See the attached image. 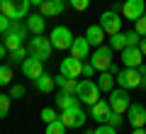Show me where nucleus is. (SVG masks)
Instances as JSON below:
<instances>
[{
  "mask_svg": "<svg viewBox=\"0 0 146 134\" xmlns=\"http://www.w3.org/2000/svg\"><path fill=\"white\" fill-rule=\"evenodd\" d=\"M27 22L25 20H12L10 22V29L3 34V44L7 47V51H15V49L25 47V39H27Z\"/></svg>",
  "mask_w": 146,
  "mask_h": 134,
  "instance_id": "obj_1",
  "label": "nucleus"
},
{
  "mask_svg": "<svg viewBox=\"0 0 146 134\" xmlns=\"http://www.w3.org/2000/svg\"><path fill=\"white\" fill-rule=\"evenodd\" d=\"M27 51H29V56L39 59V61H46V59L51 56V51H54V44H51V39H49V37L34 34L29 41H27Z\"/></svg>",
  "mask_w": 146,
  "mask_h": 134,
  "instance_id": "obj_2",
  "label": "nucleus"
},
{
  "mask_svg": "<svg viewBox=\"0 0 146 134\" xmlns=\"http://www.w3.org/2000/svg\"><path fill=\"white\" fill-rule=\"evenodd\" d=\"M29 7V0H0V12L10 20H25Z\"/></svg>",
  "mask_w": 146,
  "mask_h": 134,
  "instance_id": "obj_3",
  "label": "nucleus"
},
{
  "mask_svg": "<svg viewBox=\"0 0 146 134\" xmlns=\"http://www.w3.org/2000/svg\"><path fill=\"white\" fill-rule=\"evenodd\" d=\"M100 93H102V90H100V85H98L95 81H80V83H78V93H76V98H78L80 103H85V105H90V107H93V105L100 100Z\"/></svg>",
  "mask_w": 146,
  "mask_h": 134,
  "instance_id": "obj_4",
  "label": "nucleus"
},
{
  "mask_svg": "<svg viewBox=\"0 0 146 134\" xmlns=\"http://www.w3.org/2000/svg\"><path fill=\"white\" fill-rule=\"evenodd\" d=\"M110 107H112V112H119L124 115L127 110H129L131 105V98H129V90H124V88H115V90H110Z\"/></svg>",
  "mask_w": 146,
  "mask_h": 134,
  "instance_id": "obj_5",
  "label": "nucleus"
},
{
  "mask_svg": "<svg viewBox=\"0 0 146 134\" xmlns=\"http://www.w3.org/2000/svg\"><path fill=\"white\" fill-rule=\"evenodd\" d=\"M115 78H117V83H119V88H124V90L139 88L141 83H144V76H141L139 68H122Z\"/></svg>",
  "mask_w": 146,
  "mask_h": 134,
  "instance_id": "obj_6",
  "label": "nucleus"
},
{
  "mask_svg": "<svg viewBox=\"0 0 146 134\" xmlns=\"http://www.w3.org/2000/svg\"><path fill=\"white\" fill-rule=\"evenodd\" d=\"M58 119H61L66 127H71V129H80L85 124V112H83V107H71V110H63V112H58Z\"/></svg>",
  "mask_w": 146,
  "mask_h": 134,
  "instance_id": "obj_7",
  "label": "nucleus"
},
{
  "mask_svg": "<svg viewBox=\"0 0 146 134\" xmlns=\"http://www.w3.org/2000/svg\"><path fill=\"white\" fill-rule=\"evenodd\" d=\"M112 51H115V49L110 47H98L95 49V54H93V59H90V63H93L95 66V71H110V66H112Z\"/></svg>",
  "mask_w": 146,
  "mask_h": 134,
  "instance_id": "obj_8",
  "label": "nucleus"
},
{
  "mask_svg": "<svg viewBox=\"0 0 146 134\" xmlns=\"http://www.w3.org/2000/svg\"><path fill=\"white\" fill-rule=\"evenodd\" d=\"M49 39H51V44H54V49H71V44H73V39L76 37L71 34V29L68 27H54V32L49 34Z\"/></svg>",
  "mask_w": 146,
  "mask_h": 134,
  "instance_id": "obj_9",
  "label": "nucleus"
},
{
  "mask_svg": "<svg viewBox=\"0 0 146 134\" xmlns=\"http://www.w3.org/2000/svg\"><path fill=\"white\" fill-rule=\"evenodd\" d=\"M100 27L105 29V34H117V32H122V17L117 15L115 10H107L100 15Z\"/></svg>",
  "mask_w": 146,
  "mask_h": 134,
  "instance_id": "obj_10",
  "label": "nucleus"
},
{
  "mask_svg": "<svg viewBox=\"0 0 146 134\" xmlns=\"http://www.w3.org/2000/svg\"><path fill=\"white\" fill-rule=\"evenodd\" d=\"M146 12V3L144 0H124V5H122V15L124 20H139L141 15Z\"/></svg>",
  "mask_w": 146,
  "mask_h": 134,
  "instance_id": "obj_11",
  "label": "nucleus"
},
{
  "mask_svg": "<svg viewBox=\"0 0 146 134\" xmlns=\"http://www.w3.org/2000/svg\"><path fill=\"white\" fill-rule=\"evenodd\" d=\"M22 73H25V78L36 81V78L44 73V61H39V59H34V56H27L25 61H22Z\"/></svg>",
  "mask_w": 146,
  "mask_h": 134,
  "instance_id": "obj_12",
  "label": "nucleus"
},
{
  "mask_svg": "<svg viewBox=\"0 0 146 134\" xmlns=\"http://www.w3.org/2000/svg\"><path fill=\"white\" fill-rule=\"evenodd\" d=\"M127 119H129L131 127H144L146 124V107L139 103H131L129 110H127Z\"/></svg>",
  "mask_w": 146,
  "mask_h": 134,
  "instance_id": "obj_13",
  "label": "nucleus"
},
{
  "mask_svg": "<svg viewBox=\"0 0 146 134\" xmlns=\"http://www.w3.org/2000/svg\"><path fill=\"white\" fill-rule=\"evenodd\" d=\"M68 51H71V56H73V59L83 61V59H88V54H90V41L85 39V37H76Z\"/></svg>",
  "mask_w": 146,
  "mask_h": 134,
  "instance_id": "obj_14",
  "label": "nucleus"
},
{
  "mask_svg": "<svg viewBox=\"0 0 146 134\" xmlns=\"http://www.w3.org/2000/svg\"><path fill=\"white\" fill-rule=\"evenodd\" d=\"M141 59H144V54H141L139 47H127L124 51H122V63H124L127 68H139Z\"/></svg>",
  "mask_w": 146,
  "mask_h": 134,
  "instance_id": "obj_15",
  "label": "nucleus"
},
{
  "mask_svg": "<svg viewBox=\"0 0 146 134\" xmlns=\"http://www.w3.org/2000/svg\"><path fill=\"white\" fill-rule=\"evenodd\" d=\"M61 73H63V76H68V78L83 76V61H78V59H73V56L63 59V61H61Z\"/></svg>",
  "mask_w": 146,
  "mask_h": 134,
  "instance_id": "obj_16",
  "label": "nucleus"
},
{
  "mask_svg": "<svg viewBox=\"0 0 146 134\" xmlns=\"http://www.w3.org/2000/svg\"><path fill=\"white\" fill-rule=\"evenodd\" d=\"M63 7H66V0H44L39 5V10H42L44 17H56L63 12Z\"/></svg>",
  "mask_w": 146,
  "mask_h": 134,
  "instance_id": "obj_17",
  "label": "nucleus"
},
{
  "mask_svg": "<svg viewBox=\"0 0 146 134\" xmlns=\"http://www.w3.org/2000/svg\"><path fill=\"white\" fill-rule=\"evenodd\" d=\"M90 112H93V119H98V122L102 124V122H107V115L112 112V107H110L107 100H98V103L90 107Z\"/></svg>",
  "mask_w": 146,
  "mask_h": 134,
  "instance_id": "obj_18",
  "label": "nucleus"
},
{
  "mask_svg": "<svg viewBox=\"0 0 146 134\" xmlns=\"http://www.w3.org/2000/svg\"><path fill=\"white\" fill-rule=\"evenodd\" d=\"M54 81H56V85L61 88L63 93H71V95L78 93V83H80L78 78H68V76H63V73H61V76H56Z\"/></svg>",
  "mask_w": 146,
  "mask_h": 134,
  "instance_id": "obj_19",
  "label": "nucleus"
},
{
  "mask_svg": "<svg viewBox=\"0 0 146 134\" xmlns=\"http://www.w3.org/2000/svg\"><path fill=\"white\" fill-rule=\"evenodd\" d=\"M85 39L90 41V47H102V41H105V29L100 25H90L88 32H85Z\"/></svg>",
  "mask_w": 146,
  "mask_h": 134,
  "instance_id": "obj_20",
  "label": "nucleus"
},
{
  "mask_svg": "<svg viewBox=\"0 0 146 134\" xmlns=\"http://www.w3.org/2000/svg\"><path fill=\"white\" fill-rule=\"evenodd\" d=\"M78 105H80V100L76 98V95H71V93H63L61 90V93L56 95V107L61 110V112L63 110H71V107H78Z\"/></svg>",
  "mask_w": 146,
  "mask_h": 134,
  "instance_id": "obj_21",
  "label": "nucleus"
},
{
  "mask_svg": "<svg viewBox=\"0 0 146 134\" xmlns=\"http://www.w3.org/2000/svg\"><path fill=\"white\" fill-rule=\"evenodd\" d=\"M44 27H46V20H44L42 12L39 15H27V29L32 34H44Z\"/></svg>",
  "mask_w": 146,
  "mask_h": 134,
  "instance_id": "obj_22",
  "label": "nucleus"
},
{
  "mask_svg": "<svg viewBox=\"0 0 146 134\" xmlns=\"http://www.w3.org/2000/svg\"><path fill=\"white\" fill-rule=\"evenodd\" d=\"M115 73L112 71H100V76H98V85H100V90H105V93H110V90H115Z\"/></svg>",
  "mask_w": 146,
  "mask_h": 134,
  "instance_id": "obj_23",
  "label": "nucleus"
},
{
  "mask_svg": "<svg viewBox=\"0 0 146 134\" xmlns=\"http://www.w3.org/2000/svg\"><path fill=\"white\" fill-rule=\"evenodd\" d=\"M34 85H36L39 93H51L54 85H56V81H54V76H49V73H42V76L34 81Z\"/></svg>",
  "mask_w": 146,
  "mask_h": 134,
  "instance_id": "obj_24",
  "label": "nucleus"
},
{
  "mask_svg": "<svg viewBox=\"0 0 146 134\" xmlns=\"http://www.w3.org/2000/svg\"><path fill=\"white\" fill-rule=\"evenodd\" d=\"M110 47L115 51H124L127 49V32H117V34L110 37Z\"/></svg>",
  "mask_w": 146,
  "mask_h": 134,
  "instance_id": "obj_25",
  "label": "nucleus"
},
{
  "mask_svg": "<svg viewBox=\"0 0 146 134\" xmlns=\"http://www.w3.org/2000/svg\"><path fill=\"white\" fill-rule=\"evenodd\" d=\"M27 56H29V51H27L25 47H20V49H15V51H10V54H7L10 63H22V61H25Z\"/></svg>",
  "mask_w": 146,
  "mask_h": 134,
  "instance_id": "obj_26",
  "label": "nucleus"
},
{
  "mask_svg": "<svg viewBox=\"0 0 146 134\" xmlns=\"http://www.w3.org/2000/svg\"><path fill=\"white\" fill-rule=\"evenodd\" d=\"M42 119H44V124H51V122H56V119H58V112L54 107H44L42 110Z\"/></svg>",
  "mask_w": 146,
  "mask_h": 134,
  "instance_id": "obj_27",
  "label": "nucleus"
},
{
  "mask_svg": "<svg viewBox=\"0 0 146 134\" xmlns=\"http://www.w3.org/2000/svg\"><path fill=\"white\" fill-rule=\"evenodd\" d=\"M46 134H66V124L61 119H56V122L46 124Z\"/></svg>",
  "mask_w": 146,
  "mask_h": 134,
  "instance_id": "obj_28",
  "label": "nucleus"
},
{
  "mask_svg": "<svg viewBox=\"0 0 146 134\" xmlns=\"http://www.w3.org/2000/svg\"><path fill=\"white\" fill-rule=\"evenodd\" d=\"M10 95H0V119H5L7 112H10Z\"/></svg>",
  "mask_w": 146,
  "mask_h": 134,
  "instance_id": "obj_29",
  "label": "nucleus"
},
{
  "mask_svg": "<svg viewBox=\"0 0 146 134\" xmlns=\"http://www.w3.org/2000/svg\"><path fill=\"white\" fill-rule=\"evenodd\" d=\"M12 83V68L10 66H0V85Z\"/></svg>",
  "mask_w": 146,
  "mask_h": 134,
  "instance_id": "obj_30",
  "label": "nucleus"
},
{
  "mask_svg": "<svg viewBox=\"0 0 146 134\" xmlns=\"http://www.w3.org/2000/svg\"><path fill=\"white\" fill-rule=\"evenodd\" d=\"M141 44V34L136 29H131V32H127V47H139Z\"/></svg>",
  "mask_w": 146,
  "mask_h": 134,
  "instance_id": "obj_31",
  "label": "nucleus"
},
{
  "mask_svg": "<svg viewBox=\"0 0 146 134\" xmlns=\"http://www.w3.org/2000/svg\"><path fill=\"white\" fill-rule=\"evenodd\" d=\"M93 134H117V127H112V124L102 122L98 129H93Z\"/></svg>",
  "mask_w": 146,
  "mask_h": 134,
  "instance_id": "obj_32",
  "label": "nucleus"
},
{
  "mask_svg": "<svg viewBox=\"0 0 146 134\" xmlns=\"http://www.w3.org/2000/svg\"><path fill=\"white\" fill-rule=\"evenodd\" d=\"M68 3H71L73 10H78V12H83V10L90 7V0H68Z\"/></svg>",
  "mask_w": 146,
  "mask_h": 134,
  "instance_id": "obj_33",
  "label": "nucleus"
},
{
  "mask_svg": "<svg viewBox=\"0 0 146 134\" xmlns=\"http://www.w3.org/2000/svg\"><path fill=\"white\" fill-rule=\"evenodd\" d=\"M134 29H136V32H139V34H141V37H146V12H144V15H141V17H139V20H136V22H134Z\"/></svg>",
  "mask_w": 146,
  "mask_h": 134,
  "instance_id": "obj_34",
  "label": "nucleus"
},
{
  "mask_svg": "<svg viewBox=\"0 0 146 134\" xmlns=\"http://www.w3.org/2000/svg\"><path fill=\"white\" fill-rule=\"evenodd\" d=\"M107 124L119 127V124H122V115H119V112H110V115H107Z\"/></svg>",
  "mask_w": 146,
  "mask_h": 134,
  "instance_id": "obj_35",
  "label": "nucleus"
},
{
  "mask_svg": "<svg viewBox=\"0 0 146 134\" xmlns=\"http://www.w3.org/2000/svg\"><path fill=\"white\" fill-rule=\"evenodd\" d=\"M10 17H5V15H3V12H0V37H3V34H5V32L7 29H10Z\"/></svg>",
  "mask_w": 146,
  "mask_h": 134,
  "instance_id": "obj_36",
  "label": "nucleus"
},
{
  "mask_svg": "<svg viewBox=\"0 0 146 134\" xmlns=\"http://www.w3.org/2000/svg\"><path fill=\"white\" fill-rule=\"evenodd\" d=\"M22 95H25V85H12L10 98H22Z\"/></svg>",
  "mask_w": 146,
  "mask_h": 134,
  "instance_id": "obj_37",
  "label": "nucleus"
},
{
  "mask_svg": "<svg viewBox=\"0 0 146 134\" xmlns=\"http://www.w3.org/2000/svg\"><path fill=\"white\" fill-rule=\"evenodd\" d=\"M83 76H88V78H90V76H95V66H93L90 61H88V63H83Z\"/></svg>",
  "mask_w": 146,
  "mask_h": 134,
  "instance_id": "obj_38",
  "label": "nucleus"
},
{
  "mask_svg": "<svg viewBox=\"0 0 146 134\" xmlns=\"http://www.w3.org/2000/svg\"><path fill=\"white\" fill-rule=\"evenodd\" d=\"M139 49H141V54H144V56H146V37H144V39H141V44H139Z\"/></svg>",
  "mask_w": 146,
  "mask_h": 134,
  "instance_id": "obj_39",
  "label": "nucleus"
},
{
  "mask_svg": "<svg viewBox=\"0 0 146 134\" xmlns=\"http://www.w3.org/2000/svg\"><path fill=\"white\" fill-rule=\"evenodd\" d=\"M5 54H10V51H7V47H5V44H0V59L5 56Z\"/></svg>",
  "mask_w": 146,
  "mask_h": 134,
  "instance_id": "obj_40",
  "label": "nucleus"
},
{
  "mask_svg": "<svg viewBox=\"0 0 146 134\" xmlns=\"http://www.w3.org/2000/svg\"><path fill=\"white\" fill-rule=\"evenodd\" d=\"M131 134H146V129L144 127H134V132H131Z\"/></svg>",
  "mask_w": 146,
  "mask_h": 134,
  "instance_id": "obj_41",
  "label": "nucleus"
},
{
  "mask_svg": "<svg viewBox=\"0 0 146 134\" xmlns=\"http://www.w3.org/2000/svg\"><path fill=\"white\" fill-rule=\"evenodd\" d=\"M42 3H44V0H29V5H36V7L42 5Z\"/></svg>",
  "mask_w": 146,
  "mask_h": 134,
  "instance_id": "obj_42",
  "label": "nucleus"
},
{
  "mask_svg": "<svg viewBox=\"0 0 146 134\" xmlns=\"http://www.w3.org/2000/svg\"><path fill=\"white\" fill-rule=\"evenodd\" d=\"M141 76H144V83H146V66H141Z\"/></svg>",
  "mask_w": 146,
  "mask_h": 134,
  "instance_id": "obj_43",
  "label": "nucleus"
},
{
  "mask_svg": "<svg viewBox=\"0 0 146 134\" xmlns=\"http://www.w3.org/2000/svg\"><path fill=\"white\" fill-rule=\"evenodd\" d=\"M85 134H93V132H85Z\"/></svg>",
  "mask_w": 146,
  "mask_h": 134,
  "instance_id": "obj_44",
  "label": "nucleus"
}]
</instances>
